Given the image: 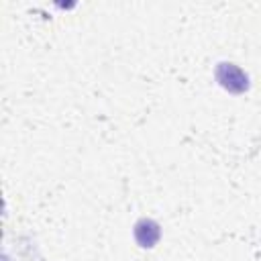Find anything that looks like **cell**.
I'll use <instances>...</instances> for the list:
<instances>
[{
    "mask_svg": "<svg viewBox=\"0 0 261 261\" xmlns=\"http://www.w3.org/2000/svg\"><path fill=\"white\" fill-rule=\"evenodd\" d=\"M216 77L230 92H243L247 88V75L232 63H220L216 69Z\"/></svg>",
    "mask_w": 261,
    "mask_h": 261,
    "instance_id": "obj_1",
    "label": "cell"
},
{
    "mask_svg": "<svg viewBox=\"0 0 261 261\" xmlns=\"http://www.w3.org/2000/svg\"><path fill=\"white\" fill-rule=\"evenodd\" d=\"M135 237L137 241L143 245V247H153L155 241L159 239V226L153 222V220H141L137 226H135Z\"/></svg>",
    "mask_w": 261,
    "mask_h": 261,
    "instance_id": "obj_2",
    "label": "cell"
}]
</instances>
